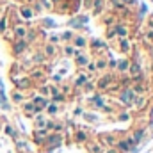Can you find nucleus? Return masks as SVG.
I'll use <instances>...</instances> for the list:
<instances>
[{
    "mask_svg": "<svg viewBox=\"0 0 153 153\" xmlns=\"http://www.w3.org/2000/svg\"><path fill=\"white\" fill-rule=\"evenodd\" d=\"M53 80H55V82H61V80H62V76H61V75H53Z\"/></svg>",
    "mask_w": 153,
    "mask_h": 153,
    "instance_id": "obj_55",
    "label": "nucleus"
},
{
    "mask_svg": "<svg viewBox=\"0 0 153 153\" xmlns=\"http://www.w3.org/2000/svg\"><path fill=\"white\" fill-rule=\"evenodd\" d=\"M43 61H45V53L38 52V53H34V55H32V62H34V64H41Z\"/></svg>",
    "mask_w": 153,
    "mask_h": 153,
    "instance_id": "obj_37",
    "label": "nucleus"
},
{
    "mask_svg": "<svg viewBox=\"0 0 153 153\" xmlns=\"http://www.w3.org/2000/svg\"><path fill=\"white\" fill-rule=\"evenodd\" d=\"M128 153H141V148H139V146H137V148H132Z\"/></svg>",
    "mask_w": 153,
    "mask_h": 153,
    "instance_id": "obj_54",
    "label": "nucleus"
},
{
    "mask_svg": "<svg viewBox=\"0 0 153 153\" xmlns=\"http://www.w3.org/2000/svg\"><path fill=\"white\" fill-rule=\"evenodd\" d=\"M96 71H103L105 68H107V59H103V57H100L98 61H96Z\"/></svg>",
    "mask_w": 153,
    "mask_h": 153,
    "instance_id": "obj_36",
    "label": "nucleus"
},
{
    "mask_svg": "<svg viewBox=\"0 0 153 153\" xmlns=\"http://www.w3.org/2000/svg\"><path fill=\"white\" fill-rule=\"evenodd\" d=\"M59 38H61V41H71L75 36H73V32H71V30H66V32H62Z\"/></svg>",
    "mask_w": 153,
    "mask_h": 153,
    "instance_id": "obj_38",
    "label": "nucleus"
},
{
    "mask_svg": "<svg viewBox=\"0 0 153 153\" xmlns=\"http://www.w3.org/2000/svg\"><path fill=\"white\" fill-rule=\"evenodd\" d=\"M152 139H153V134H152Z\"/></svg>",
    "mask_w": 153,
    "mask_h": 153,
    "instance_id": "obj_59",
    "label": "nucleus"
},
{
    "mask_svg": "<svg viewBox=\"0 0 153 153\" xmlns=\"http://www.w3.org/2000/svg\"><path fill=\"white\" fill-rule=\"evenodd\" d=\"M89 141H91V134L87 130H82L76 126L75 132H73V143L75 144H87Z\"/></svg>",
    "mask_w": 153,
    "mask_h": 153,
    "instance_id": "obj_4",
    "label": "nucleus"
},
{
    "mask_svg": "<svg viewBox=\"0 0 153 153\" xmlns=\"http://www.w3.org/2000/svg\"><path fill=\"white\" fill-rule=\"evenodd\" d=\"M146 105H148V100H146V96H144V94L135 96V100H134V109H135V111H144V109H146Z\"/></svg>",
    "mask_w": 153,
    "mask_h": 153,
    "instance_id": "obj_12",
    "label": "nucleus"
},
{
    "mask_svg": "<svg viewBox=\"0 0 153 153\" xmlns=\"http://www.w3.org/2000/svg\"><path fill=\"white\" fill-rule=\"evenodd\" d=\"M64 100H66V94H64L62 91H61V93H57V94H53V96H50V102H52V103H57V105H59V103H62Z\"/></svg>",
    "mask_w": 153,
    "mask_h": 153,
    "instance_id": "obj_30",
    "label": "nucleus"
},
{
    "mask_svg": "<svg viewBox=\"0 0 153 153\" xmlns=\"http://www.w3.org/2000/svg\"><path fill=\"white\" fill-rule=\"evenodd\" d=\"M22 111H23V114H25V116H30V117H34L36 114H41V112H43V109L36 107V105H34L30 100L22 103Z\"/></svg>",
    "mask_w": 153,
    "mask_h": 153,
    "instance_id": "obj_5",
    "label": "nucleus"
},
{
    "mask_svg": "<svg viewBox=\"0 0 153 153\" xmlns=\"http://www.w3.org/2000/svg\"><path fill=\"white\" fill-rule=\"evenodd\" d=\"M0 109L11 111V105H9V100H7V94H5L4 89H0Z\"/></svg>",
    "mask_w": 153,
    "mask_h": 153,
    "instance_id": "obj_20",
    "label": "nucleus"
},
{
    "mask_svg": "<svg viewBox=\"0 0 153 153\" xmlns=\"http://www.w3.org/2000/svg\"><path fill=\"white\" fill-rule=\"evenodd\" d=\"M59 41H61V38H59L57 34H52V36L48 38V43H52V45H57Z\"/></svg>",
    "mask_w": 153,
    "mask_h": 153,
    "instance_id": "obj_46",
    "label": "nucleus"
},
{
    "mask_svg": "<svg viewBox=\"0 0 153 153\" xmlns=\"http://www.w3.org/2000/svg\"><path fill=\"white\" fill-rule=\"evenodd\" d=\"M20 14H22V18L30 20V18H34V9H30V7H20Z\"/></svg>",
    "mask_w": 153,
    "mask_h": 153,
    "instance_id": "obj_26",
    "label": "nucleus"
},
{
    "mask_svg": "<svg viewBox=\"0 0 153 153\" xmlns=\"http://www.w3.org/2000/svg\"><path fill=\"white\" fill-rule=\"evenodd\" d=\"M128 66H130V61H126V59L116 61V68H117L119 73H126V71H128Z\"/></svg>",
    "mask_w": 153,
    "mask_h": 153,
    "instance_id": "obj_22",
    "label": "nucleus"
},
{
    "mask_svg": "<svg viewBox=\"0 0 153 153\" xmlns=\"http://www.w3.org/2000/svg\"><path fill=\"white\" fill-rule=\"evenodd\" d=\"M14 144H16V148H18L20 152H30V148H29V144H27V143H25L23 139H20V137H18V139L14 141Z\"/></svg>",
    "mask_w": 153,
    "mask_h": 153,
    "instance_id": "obj_31",
    "label": "nucleus"
},
{
    "mask_svg": "<svg viewBox=\"0 0 153 153\" xmlns=\"http://www.w3.org/2000/svg\"><path fill=\"white\" fill-rule=\"evenodd\" d=\"M2 130H4V134H5V135H9L11 139H14V141L18 139V130H16L13 125H9V123H4Z\"/></svg>",
    "mask_w": 153,
    "mask_h": 153,
    "instance_id": "obj_14",
    "label": "nucleus"
},
{
    "mask_svg": "<svg viewBox=\"0 0 153 153\" xmlns=\"http://www.w3.org/2000/svg\"><path fill=\"white\" fill-rule=\"evenodd\" d=\"M46 121H48V116L46 114H36L32 117V123H34V128H45V125H46Z\"/></svg>",
    "mask_w": 153,
    "mask_h": 153,
    "instance_id": "obj_13",
    "label": "nucleus"
},
{
    "mask_svg": "<svg viewBox=\"0 0 153 153\" xmlns=\"http://www.w3.org/2000/svg\"><path fill=\"white\" fill-rule=\"evenodd\" d=\"M5 29H7V18L2 16L0 18V34H5Z\"/></svg>",
    "mask_w": 153,
    "mask_h": 153,
    "instance_id": "obj_41",
    "label": "nucleus"
},
{
    "mask_svg": "<svg viewBox=\"0 0 153 153\" xmlns=\"http://www.w3.org/2000/svg\"><path fill=\"white\" fill-rule=\"evenodd\" d=\"M87 80H89V75H84V73H80V75H76L75 82H73V85H75V87H82V85H84Z\"/></svg>",
    "mask_w": 153,
    "mask_h": 153,
    "instance_id": "obj_29",
    "label": "nucleus"
},
{
    "mask_svg": "<svg viewBox=\"0 0 153 153\" xmlns=\"http://www.w3.org/2000/svg\"><path fill=\"white\" fill-rule=\"evenodd\" d=\"M82 114H84V109H82V107H76L75 111H73V116H75V117L76 116H82Z\"/></svg>",
    "mask_w": 153,
    "mask_h": 153,
    "instance_id": "obj_51",
    "label": "nucleus"
},
{
    "mask_svg": "<svg viewBox=\"0 0 153 153\" xmlns=\"http://www.w3.org/2000/svg\"><path fill=\"white\" fill-rule=\"evenodd\" d=\"M0 89H4V84H2V80H0Z\"/></svg>",
    "mask_w": 153,
    "mask_h": 153,
    "instance_id": "obj_57",
    "label": "nucleus"
},
{
    "mask_svg": "<svg viewBox=\"0 0 153 153\" xmlns=\"http://www.w3.org/2000/svg\"><path fill=\"white\" fill-rule=\"evenodd\" d=\"M103 153H119V152H117L116 148H105V150H103Z\"/></svg>",
    "mask_w": 153,
    "mask_h": 153,
    "instance_id": "obj_53",
    "label": "nucleus"
},
{
    "mask_svg": "<svg viewBox=\"0 0 153 153\" xmlns=\"http://www.w3.org/2000/svg\"><path fill=\"white\" fill-rule=\"evenodd\" d=\"M62 143H64V135H62V134H53V132H50V134L46 135L45 143H43V148H45L46 152H52V150L62 146Z\"/></svg>",
    "mask_w": 153,
    "mask_h": 153,
    "instance_id": "obj_1",
    "label": "nucleus"
},
{
    "mask_svg": "<svg viewBox=\"0 0 153 153\" xmlns=\"http://www.w3.org/2000/svg\"><path fill=\"white\" fill-rule=\"evenodd\" d=\"M82 87H84L85 91H94V84H93V82H89V80H87V82H85Z\"/></svg>",
    "mask_w": 153,
    "mask_h": 153,
    "instance_id": "obj_47",
    "label": "nucleus"
},
{
    "mask_svg": "<svg viewBox=\"0 0 153 153\" xmlns=\"http://www.w3.org/2000/svg\"><path fill=\"white\" fill-rule=\"evenodd\" d=\"M144 14H146V5H144V4H141V13H139V18H143Z\"/></svg>",
    "mask_w": 153,
    "mask_h": 153,
    "instance_id": "obj_52",
    "label": "nucleus"
},
{
    "mask_svg": "<svg viewBox=\"0 0 153 153\" xmlns=\"http://www.w3.org/2000/svg\"><path fill=\"white\" fill-rule=\"evenodd\" d=\"M39 93H41V96L48 98V94H50V87H48V85H41V87H39Z\"/></svg>",
    "mask_w": 153,
    "mask_h": 153,
    "instance_id": "obj_44",
    "label": "nucleus"
},
{
    "mask_svg": "<svg viewBox=\"0 0 153 153\" xmlns=\"http://www.w3.org/2000/svg\"><path fill=\"white\" fill-rule=\"evenodd\" d=\"M119 50H121L123 53H128V52L132 50V43H130V39L128 38H121L119 39Z\"/></svg>",
    "mask_w": 153,
    "mask_h": 153,
    "instance_id": "obj_18",
    "label": "nucleus"
},
{
    "mask_svg": "<svg viewBox=\"0 0 153 153\" xmlns=\"http://www.w3.org/2000/svg\"><path fill=\"white\" fill-rule=\"evenodd\" d=\"M91 48L102 50V48H107V45H105V41H102V39H93V41H91Z\"/></svg>",
    "mask_w": 153,
    "mask_h": 153,
    "instance_id": "obj_32",
    "label": "nucleus"
},
{
    "mask_svg": "<svg viewBox=\"0 0 153 153\" xmlns=\"http://www.w3.org/2000/svg\"><path fill=\"white\" fill-rule=\"evenodd\" d=\"M30 102H32L36 107H39V109H43V111H45V109H46V105L50 103V98H45V96H41V94H34Z\"/></svg>",
    "mask_w": 153,
    "mask_h": 153,
    "instance_id": "obj_11",
    "label": "nucleus"
},
{
    "mask_svg": "<svg viewBox=\"0 0 153 153\" xmlns=\"http://www.w3.org/2000/svg\"><path fill=\"white\" fill-rule=\"evenodd\" d=\"M144 135H146V128H137V130L132 134V139H134L137 144H141L143 139H144Z\"/></svg>",
    "mask_w": 153,
    "mask_h": 153,
    "instance_id": "obj_19",
    "label": "nucleus"
},
{
    "mask_svg": "<svg viewBox=\"0 0 153 153\" xmlns=\"http://www.w3.org/2000/svg\"><path fill=\"white\" fill-rule=\"evenodd\" d=\"M85 45H87V39L84 38V36H75V38H73V46H75V48H80V50H82Z\"/></svg>",
    "mask_w": 153,
    "mask_h": 153,
    "instance_id": "obj_27",
    "label": "nucleus"
},
{
    "mask_svg": "<svg viewBox=\"0 0 153 153\" xmlns=\"http://www.w3.org/2000/svg\"><path fill=\"white\" fill-rule=\"evenodd\" d=\"M116 38V32H114V27H111L109 30H107V39H112Z\"/></svg>",
    "mask_w": 153,
    "mask_h": 153,
    "instance_id": "obj_50",
    "label": "nucleus"
},
{
    "mask_svg": "<svg viewBox=\"0 0 153 153\" xmlns=\"http://www.w3.org/2000/svg\"><path fill=\"white\" fill-rule=\"evenodd\" d=\"M11 98H13V102H14V103H18V105H22L23 102H27V98H25L23 91H18V89H14V91H13Z\"/></svg>",
    "mask_w": 153,
    "mask_h": 153,
    "instance_id": "obj_16",
    "label": "nucleus"
},
{
    "mask_svg": "<svg viewBox=\"0 0 153 153\" xmlns=\"http://www.w3.org/2000/svg\"><path fill=\"white\" fill-rule=\"evenodd\" d=\"M64 53H66L68 57H73V55H75V46H73V45H66V46H64Z\"/></svg>",
    "mask_w": 153,
    "mask_h": 153,
    "instance_id": "obj_39",
    "label": "nucleus"
},
{
    "mask_svg": "<svg viewBox=\"0 0 153 153\" xmlns=\"http://www.w3.org/2000/svg\"><path fill=\"white\" fill-rule=\"evenodd\" d=\"M112 80H114V78H112V75H105V76H102V78H100L94 85H96L100 91H107V89L112 85Z\"/></svg>",
    "mask_w": 153,
    "mask_h": 153,
    "instance_id": "obj_8",
    "label": "nucleus"
},
{
    "mask_svg": "<svg viewBox=\"0 0 153 153\" xmlns=\"http://www.w3.org/2000/svg\"><path fill=\"white\" fill-rule=\"evenodd\" d=\"M25 34H27V27H23V25H16L14 27V36H16V39H25Z\"/></svg>",
    "mask_w": 153,
    "mask_h": 153,
    "instance_id": "obj_25",
    "label": "nucleus"
},
{
    "mask_svg": "<svg viewBox=\"0 0 153 153\" xmlns=\"http://www.w3.org/2000/svg\"><path fill=\"white\" fill-rule=\"evenodd\" d=\"M52 132H53V134H62V132H64V123H61V121H53Z\"/></svg>",
    "mask_w": 153,
    "mask_h": 153,
    "instance_id": "obj_35",
    "label": "nucleus"
},
{
    "mask_svg": "<svg viewBox=\"0 0 153 153\" xmlns=\"http://www.w3.org/2000/svg\"><path fill=\"white\" fill-rule=\"evenodd\" d=\"M25 50H27V41L25 39H14V43H13V53L14 55H20Z\"/></svg>",
    "mask_w": 153,
    "mask_h": 153,
    "instance_id": "obj_10",
    "label": "nucleus"
},
{
    "mask_svg": "<svg viewBox=\"0 0 153 153\" xmlns=\"http://www.w3.org/2000/svg\"><path fill=\"white\" fill-rule=\"evenodd\" d=\"M36 38H38V30H36V29H27V34H25V41H27V45L32 43V41H36Z\"/></svg>",
    "mask_w": 153,
    "mask_h": 153,
    "instance_id": "obj_28",
    "label": "nucleus"
},
{
    "mask_svg": "<svg viewBox=\"0 0 153 153\" xmlns=\"http://www.w3.org/2000/svg\"><path fill=\"white\" fill-rule=\"evenodd\" d=\"M29 78H30V80H43V78H45V73H43L41 70H32L30 75H29Z\"/></svg>",
    "mask_w": 153,
    "mask_h": 153,
    "instance_id": "obj_34",
    "label": "nucleus"
},
{
    "mask_svg": "<svg viewBox=\"0 0 153 153\" xmlns=\"http://www.w3.org/2000/svg\"><path fill=\"white\" fill-rule=\"evenodd\" d=\"M130 117H132V116L128 114V112H119V114H117V121H123V123H125V121H130Z\"/></svg>",
    "mask_w": 153,
    "mask_h": 153,
    "instance_id": "obj_42",
    "label": "nucleus"
},
{
    "mask_svg": "<svg viewBox=\"0 0 153 153\" xmlns=\"http://www.w3.org/2000/svg\"><path fill=\"white\" fill-rule=\"evenodd\" d=\"M14 85H16L18 91H25V89H29V87L32 85V80H30L29 76H20V78L14 80Z\"/></svg>",
    "mask_w": 153,
    "mask_h": 153,
    "instance_id": "obj_9",
    "label": "nucleus"
},
{
    "mask_svg": "<svg viewBox=\"0 0 153 153\" xmlns=\"http://www.w3.org/2000/svg\"><path fill=\"white\" fill-rule=\"evenodd\" d=\"M45 111H46V116H52V117H53V116H57V114H59L61 107H59L57 103H52V102H50V103L46 105V109H45Z\"/></svg>",
    "mask_w": 153,
    "mask_h": 153,
    "instance_id": "obj_23",
    "label": "nucleus"
},
{
    "mask_svg": "<svg viewBox=\"0 0 153 153\" xmlns=\"http://www.w3.org/2000/svg\"><path fill=\"white\" fill-rule=\"evenodd\" d=\"M116 143H117V135L111 134V132H103L98 135V144L105 150V148H114Z\"/></svg>",
    "mask_w": 153,
    "mask_h": 153,
    "instance_id": "obj_3",
    "label": "nucleus"
},
{
    "mask_svg": "<svg viewBox=\"0 0 153 153\" xmlns=\"http://www.w3.org/2000/svg\"><path fill=\"white\" fill-rule=\"evenodd\" d=\"M105 103H107V100H105L102 94H91V96L87 98V105H89L91 109H102Z\"/></svg>",
    "mask_w": 153,
    "mask_h": 153,
    "instance_id": "obj_7",
    "label": "nucleus"
},
{
    "mask_svg": "<svg viewBox=\"0 0 153 153\" xmlns=\"http://www.w3.org/2000/svg\"><path fill=\"white\" fill-rule=\"evenodd\" d=\"M114 32L116 36L121 39V38H128V29H126V25H121V23H117L114 27Z\"/></svg>",
    "mask_w": 153,
    "mask_h": 153,
    "instance_id": "obj_17",
    "label": "nucleus"
},
{
    "mask_svg": "<svg viewBox=\"0 0 153 153\" xmlns=\"http://www.w3.org/2000/svg\"><path fill=\"white\" fill-rule=\"evenodd\" d=\"M85 68H87V71H89V73H94V71H96V66H94V62H89Z\"/></svg>",
    "mask_w": 153,
    "mask_h": 153,
    "instance_id": "obj_49",
    "label": "nucleus"
},
{
    "mask_svg": "<svg viewBox=\"0 0 153 153\" xmlns=\"http://www.w3.org/2000/svg\"><path fill=\"white\" fill-rule=\"evenodd\" d=\"M4 123H5V119H4V117H0V128L4 126Z\"/></svg>",
    "mask_w": 153,
    "mask_h": 153,
    "instance_id": "obj_56",
    "label": "nucleus"
},
{
    "mask_svg": "<svg viewBox=\"0 0 153 153\" xmlns=\"http://www.w3.org/2000/svg\"><path fill=\"white\" fill-rule=\"evenodd\" d=\"M93 4H94V14L102 13V7H103V0H94Z\"/></svg>",
    "mask_w": 153,
    "mask_h": 153,
    "instance_id": "obj_40",
    "label": "nucleus"
},
{
    "mask_svg": "<svg viewBox=\"0 0 153 153\" xmlns=\"http://www.w3.org/2000/svg\"><path fill=\"white\" fill-rule=\"evenodd\" d=\"M82 116H84V119H85L87 123H93V125L100 121V119H98V116H96V114H93V112H84Z\"/></svg>",
    "mask_w": 153,
    "mask_h": 153,
    "instance_id": "obj_33",
    "label": "nucleus"
},
{
    "mask_svg": "<svg viewBox=\"0 0 153 153\" xmlns=\"http://www.w3.org/2000/svg\"><path fill=\"white\" fill-rule=\"evenodd\" d=\"M135 93L132 91V87H125L119 94H117V102L123 105V107H126V109H130V107H134V100H135Z\"/></svg>",
    "mask_w": 153,
    "mask_h": 153,
    "instance_id": "obj_2",
    "label": "nucleus"
},
{
    "mask_svg": "<svg viewBox=\"0 0 153 153\" xmlns=\"http://www.w3.org/2000/svg\"><path fill=\"white\" fill-rule=\"evenodd\" d=\"M87 152L89 153H103V148L98 144V141H89L87 143Z\"/></svg>",
    "mask_w": 153,
    "mask_h": 153,
    "instance_id": "obj_21",
    "label": "nucleus"
},
{
    "mask_svg": "<svg viewBox=\"0 0 153 153\" xmlns=\"http://www.w3.org/2000/svg\"><path fill=\"white\" fill-rule=\"evenodd\" d=\"M48 134H50V132H48L46 128H34V132H32V141H34V144H36V146H43V143H45V139H46Z\"/></svg>",
    "mask_w": 153,
    "mask_h": 153,
    "instance_id": "obj_6",
    "label": "nucleus"
},
{
    "mask_svg": "<svg viewBox=\"0 0 153 153\" xmlns=\"http://www.w3.org/2000/svg\"><path fill=\"white\" fill-rule=\"evenodd\" d=\"M43 53H45V57H53V55L57 53V48H55V45H52V43H46V45H45V50H43Z\"/></svg>",
    "mask_w": 153,
    "mask_h": 153,
    "instance_id": "obj_24",
    "label": "nucleus"
},
{
    "mask_svg": "<svg viewBox=\"0 0 153 153\" xmlns=\"http://www.w3.org/2000/svg\"><path fill=\"white\" fill-rule=\"evenodd\" d=\"M43 25L48 27V29H53V27H55V22H53L52 18H45V20H43Z\"/></svg>",
    "mask_w": 153,
    "mask_h": 153,
    "instance_id": "obj_43",
    "label": "nucleus"
},
{
    "mask_svg": "<svg viewBox=\"0 0 153 153\" xmlns=\"http://www.w3.org/2000/svg\"><path fill=\"white\" fill-rule=\"evenodd\" d=\"M89 62H91V59H89L85 53H78V55H75V64L78 66V68H85Z\"/></svg>",
    "mask_w": 153,
    "mask_h": 153,
    "instance_id": "obj_15",
    "label": "nucleus"
},
{
    "mask_svg": "<svg viewBox=\"0 0 153 153\" xmlns=\"http://www.w3.org/2000/svg\"><path fill=\"white\" fill-rule=\"evenodd\" d=\"M146 34L153 39V22H150V23H148V30H146Z\"/></svg>",
    "mask_w": 153,
    "mask_h": 153,
    "instance_id": "obj_48",
    "label": "nucleus"
},
{
    "mask_svg": "<svg viewBox=\"0 0 153 153\" xmlns=\"http://www.w3.org/2000/svg\"><path fill=\"white\" fill-rule=\"evenodd\" d=\"M29 2H36V0H29Z\"/></svg>",
    "mask_w": 153,
    "mask_h": 153,
    "instance_id": "obj_58",
    "label": "nucleus"
},
{
    "mask_svg": "<svg viewBox=\"0 0 153 153\" xmlns=\"http://www.w3.org/2000/svg\"><path fill=\"white\" fill-rule=\"evenodd\" d=\"M100 111H102V112H105V114H114V107H111V105H107V103H105Z\"/></svg>",
    "mask_w": 153,
    "mask_h": 153,
    "instance_id": "obj_45",
    "label": "nucleus"
}]
</instances>
